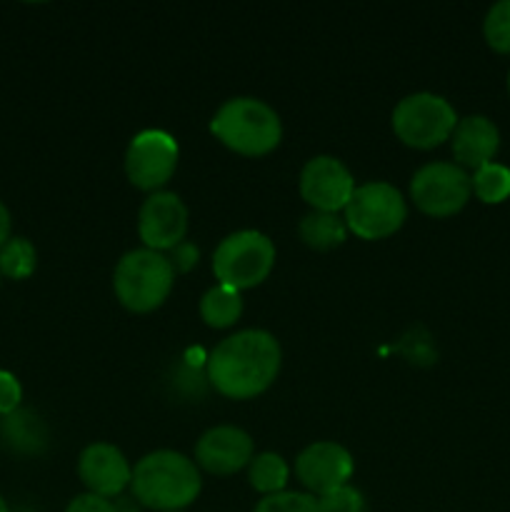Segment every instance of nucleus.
<instances>
[{"label": "nucleus", "mask_w": 510, "mask_h": 512, "mask_svg": "<svg viewBox=\"0 0 510 512\" xmlns=\"http://www.w3.org/2000/svg\"><path fill=\"white\" fill-rule=\"evenodd\" d=\"M280 365L283 350L275 335L250 328L220 340L205 363V378L223 398L250 400L275 383Z\"/></svg>", "instance_id": "obj_1"}, {"label": "nucleus", "mask_w": 510, "mask_h": 512, "mask_svg": "<svg viewBox=\"0 0 510 512\" xmlns=\"http://www.w3.org/2000/svg\"><path fill=\"white\" fill-rule=\"evenodd\" d=\"M200 488L203 480L195 460L175 450H155L140 458L130 480L135 500L158 512H183L198 500Z\"/></svg>", "instance_id": "obj_2"}, {"label": "nucleus", "mask_w": 510, "mask_h": 512, "mask_svg": "<svg viewBox=\"0 0 510 512\" xmlns=\"http://www.w3.org/2000/svg\"><path fill=\"white\" fill-rule=\"evenodd\" d=\"M210 133L243 158H263L283 140L280 115L258 98H230L215 110Z\"/></svg>", "instance_id": "obj_3"}, {"label": "nucleus", "mask_w": 510, "mask_h": 512, "mask_svg": "<svg viewBox=\"0 0 510 512\" xmlns=\"http://www.w3.org/2000/svg\"><path fill=\"white\" fill-rule=\"evenodd\" d=\"M175 285V270L168 255L138 248L118 260L113 290L118 303L135 315H148L168 300Z\"/></svg>", "instance_id": "obj_4"}, {"label": "nucleus", "mask_w": 510, "mask_h": 512, "mask_svg": "<svg viewBox=\"0 0 510 512\" xmlns=\"http://www.w3.org/2000/svg\"><path fill=\"white\" fill-rule=\"evenodd\" d=\"M275 268V245L260 230H238L220 240L213 253V273L220 285L243 290L255 288Z\"/></svg>", "instance_id": "obj_5"}, {"label": "nucleus", "mask_w": 510, "mask_h": 512, "mask_svg": "<svg viewBox=\"0 0 510 512\" xmlns=\"http://www.w3.org/2000/svg\"><path fill=\"white\" fill-rule=\"evenodd\" d=\"M343 213L348 233H353L355 238L385 240L403 228L405 218H408V205L395 185L370 180V183L355 188Z\"/></svg>", "instance_id": "obj_6"}, {"label": "nucleus", "mask_w": 510, "mask_h": 512, "mask_svg": "<svg viewBox=\"0 0 510 512\" xmlns=\"http://www.w3.org/2000/svg\"><path fill=\"white\" fill-rule=\"evenodd\" d=\"M458 115L455 108L435 93L405 95L393 110V133L408 148L430 150L450 140Z\"/></svg>", "instance_id": "obj_7"}, {"label": "nucleus", "mask_w": 510, "mask_h": 512, "mask_svg": "<svg viewBox=\"0 0 510 512\" xmlns=\"http://www.w3.org/2000/svg\"><path fill=\"white\" fill-rule=\"evenodd\" d=\"M473 195L468 170L455 163H428L410 180V200L430 218H453Z\"/></svg>", "instance_id": "obj_8"}, {"label": "nucleus", "mask_w": 510, "mask_h": 512, "mask_svg": "<svg viewBox=\"0 0 510 512\" xmlns=\"http://www.w3.org/2000/svg\"><path fill=\"white\" fill-rule=\"evenodd\" d=\"M178 143L165 130H143L125 150V175L145 193H158L178 168Z\"/></svg>", "instance_id": "obj_9"}, {"label": "nucleus", "mask_w": 510, "mask_h": 512, "mask_svg": "<svg viewBox=\"0 0 510 512\" xmlns=\"http://www.w3.org/2000/svg\"><path fill=\"white\" fill-rule=\"evenodd\" d=\"M300 195L320 213H340L355 193V178L333 155H315L300 170Z\"/></svg>", "instance_id": "obj_10"}, {"label": "nucleus", "mask_w": 510, "mask_h": 512, "mask_svg": "<svg viewBox=\"0 0 510 512\" xmlns=\"http://www.w3.org/2000/svg\"><path fill=\"white\" fill-rule=\"evenodd\" d=\"M188 233V208L183 200L168 190H158L145 198L138 213V238L143 248L155 253H170Z\"/></svg>", "instance_id": "obj_11"}, {"label": "nucleus", "mask_w": 510, "mask_h": 512, "mask_svg": "<svg viewBox=\"0 0 510 512\" xmlns=\"http://www.w3.org/2000/svg\"><path fill=\"white\" fill-rule=\"evenodd\" d=\"M355 460L340 443L333 440H318V443L308 445L303 453L295 460V475H298L300 485L308 490V495H325L330 490L348 485L353 478Z\"/></svg>", "instance_id": "obj_12"}, {"label": "nucleus", "mask_w": 510, "mask_h": 512, "mask_svg": "<svg viewBox=\"0 0 510 512\" xmlns=\"http://www.w3.org/2000/svg\"><path fill=\"white\" fill-rule=\"evenodd\" d=\"M253 438L235 425H215L195 443V465L210 475H235L253 460Z\"/></svg>", "instance_id": "obj_13"}, {"label": "nucleus", "mask_w": 510, "mask_h": 512, "mask_svg": "<svg viewBox=\"0 0 510 512\" xmlns=\"http://www.w3.org/2000/svg\"><path fill=\"white\" fill-rule=\"evenodd\" d=\"M78 478L90 495L113 500L130 488L133 468L123 450L115 445L90 443L78 458Z\"/></svg>", "instance_id": "obj_14"}, {"label": "nucleus", "mask_w": 510, "mask_h": 512, "mask_svg": "<svg viewBox=\"0 0 510 512\" xmlns=\"http://www.w3.org/2000/svg\"><path fill=\"white\" fill-rule=\"evenodd\" d=\"M450 148H453L455 165L463 170L470 168L475 173L483 165L493 163L500 148V133L493 120L485 115H468L455 125L450 135Z\"/></svg>", "instance_id": "obj_15"}, {"label": "nucleus", "mask_w": 510, "mask_h": 512, "mask_svg": "<svg viewBox=\"0 0 510 512\" xmlns=\"http://www.w3.org/2000/svg\"><path fill=\"white\" fill-rule=\"evenodd\" d=\"M0 433L8 448L18 455H40L48 448V428L43 418L28 408H18L15 413L5 415Z\"/></svg>", "instance_id": "obj_16"}, {"label": "nucleus", "mask_w": 510, "mask_h": 512, "mask_svg": "<svg viewBox=\"0 0 510 512\" xmlns=\"http://www.w3.org/2000/svg\"><path fill=\"white\" fill-rule=\"evenodd\" d=\"M298 235L308 248L313 250H333L340 248L348 238V225L338 213H320V210H310L303 215L298 225Z\"/></svg>", "instance_id": "obj_17"}, {"label": "nucleus", "mask_w": 510, "mask_h": 512, "mask_svg": "<svg viewBox=\"0 0 510 512\" xmlns=\"http://www.w3.org/2000/svg\"><path fill=\"white\" fill-rule=\"evenodd\" d=\"M243 315V295L228 285H213L200 298V318L208 328L225 330L233 328Z\"/></svg>", "instance_id": "obj_18"}, {"label": "nucleus", "mask_w": 510, "mask_h": 512, "mask_svg": "<svg viewBox=\"0 0 510 512\" xmlns=\"http://www.w3.org/2000/svg\"><path fill=\"white\" fill-rule=\"evenodd\" d=\"M288 478H290V468L278 453L253 455V460H250L248 465L250 488L258 490L263 498L283 493L285 485H288Z\"/></svg>", "instance_id": "obj_19"}, {"label": "nucleus", "mask_w": 510, "mask_h": 512, "mask_svg": "<svg viewBox=\"0 0 510 512\" xmlns=\"http://www.w3.org/2000/svg\"><path fill=\"white\" fill-rule=\"evenodd\" d=\"M38 268V250L28 238H10L0 248V275L8 280H28Z\"/></svg>", "instance_id": "obj_20"}, {"label": "nucleus", "mask_w": 510, "mask_h": 512, "mask_svg": "<svg viewBox=\"0 0 510 512\" xmlns=\"http://www.w3.org/2000/svg\"><path fill=\"white\" fill-rule=\"evenodd\" d=\"M475 198L488 205H498L510 198V168L500 163H488L470 175Z\"/></svg>", "instance_id": "obj_21"}, {"label": "nucleus", "mask_w": 510, "mask_h": 512, "mask_svg": "<svg viewBox=\"0 0 510 512\" xmlns=\"http://www.w3.org/2000/svg\"><path fill=\"white\" fill-rule=\"evenodd\" d=\"M483 35L490 48L500 55H510V0L495 3L483 20Z\"/></svg>", "instance_id": "obj_22"}, {"label": "nucleus", "mask_w": 510, "mask_h": 512, "mask_svg": "<svg viewBox=\"0 0 510 512\" xmlns=\"http://www.w3.org/2000/svg\"><path fill=\"white\" fill-rule=\"evenodd\" d=\"M255 512H318V500L308 493L283 490V493L260 500L255 505Z\"/></svg>", "instance_id": "obj_23"}, {"label": "nucleus", "mask_w": 510, "mask_h": 512, "mask_svg": "<svg viewBox=\"0 0 510 512\" xmlns=\"http://www.w3.org/2000/svg\"><path fill=\"white\" fill-rule=\"evenodd\" d=\"M318 500V512H365L368 505H365L363 493L353 485H340V488L330 490V493L320 495Z\"/></svg>", "instance_id": "obj_24"}, {"label": "nucleus", "mask_w": 510, "mask_h": 512, "mask_svg": "<svg viewBox=\"0 0 510 512\" xmlns=\"http://www.w3.org/2000/svg\"><path fill=\"white\" fill-rule=\"evenodd\" d=\"M23 403V385L8 370H0V418L15 413Z\"/></svg>", "instance_id": "obj_25"}, {"label": "nucleus", "mask_w": 510, "mask_h": 512, "mask_svg": "<svg viewBox=\"0 0 510 512\" xmlns=\"http://www.w3.org/2000/svg\"><path fill=\"white\" fill-rule=\"evenodd\" d=\"M198 258H200L198 248H195V245L190 243V240H183V243H180V245H175V248L170 250V255H168L170 265H173V270H175V275H178V273H190V270H193L195 265H198Z\"/></svg>", "instance_id": "obj_26"}, {"label": "nucleus", "mask_w": 510, "mask_h": 512, "mask_svg": "<svg viewBox=\"0 0 510 512\" xmlns=\"http://www.w3.org/2000/svg\"><path fill=\"white\" fill-rule=\"evenodd\" d=\"M65 512H115V508H113V500L83 493L78 495V498L70 500Z\"/></svg>", "instance_id": "obj_27"}, {"label": "nucleus", "mask_w": 510, "mask_h": 512, "mask_svg": "<svg viewBox=\"0 0 510 512\" xmlns=\"http://www.w3.org/2000/svg\"><path fill=\"white\" fill-rule=\"evenodd\" d=\"M10 230H13V220H10V210L5 208V203L0 200V248H3L5 243H8L13 235H10Z\"/></svg>", "instance_id": "obj_28"}, {"label": "nucleus", "mask_w": 510, "mask_h": 512, "mask_svg": "<svg viewBox=\"0 0 510 512\" xmlns=\"http://www.w3.org/2000/svg\"><path fill=\"white\" fill-rule=\"evenodd\" d=\"M113 508H115V512H140L143 510V505L138 503V500H135V495L130 493V495H118V498H113Z\"/></svg>", "instance_id": "obj_29"}, {"label": "nucleus", "mask_w": 510, "mask_h": 512, "mask_svg": "<svg viewBox=\"0 0 510 512\" xmlns=\"http://www.w3.org/2000/svg\"><path fill=\"white\" fill-rule=\"evenodd\" d=\"M0 512H10V510H8V503H5L3 495H0Z\"/></svg>", "instance_id": "obj_30"}, {"label": "nucleus", "mask_w": 510, "mask_h": 512, "mask_svg": "<svg viewBox=\"0 0 510 512\" xmlns=\"http://www.w3.org/2000/svg\"><path fill=\"white\" fill-rule=\"evenodd\" d=\"M508 90H510V73H508Z\"/></svg>", "instance_id": "obj_31"}, {"label": "nucleus", "mask_w": 510, "mask_h": 512, "mask_svg": "<svg viewBox=\"0 0 510 512\" xmlns=\"http://www.w3.org/2000/svg\"><path fill=\"white\" fill-rule=\"evenodd\" d=\"M0 280H3V275H0Z\"/></svg>", "instance_id": "obj_32"}]
</instances>
